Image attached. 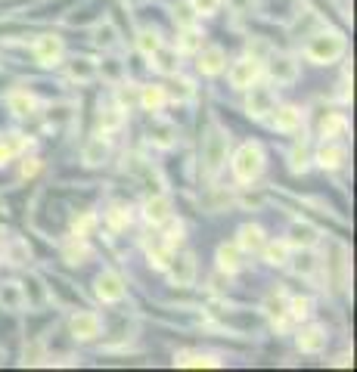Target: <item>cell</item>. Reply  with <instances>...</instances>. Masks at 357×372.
Instances as JSON below:
<instances>
[]
</instances>
